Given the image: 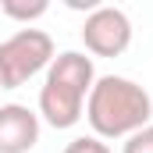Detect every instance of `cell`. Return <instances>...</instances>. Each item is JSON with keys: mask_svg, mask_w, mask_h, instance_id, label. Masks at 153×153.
Returning <instances> with one entry per match:
<instances>
[{"mask_svg": "<svg viewBox=\"0 0 153 153\" xmlns=\"http://www.w3.org/2000/svg\"><path fill=\"white\" fill-rule=\"evenodd\" d=\"M93 82H96L93 57H85L78 50L57 53L46 68L43 89H39V117L50 128H75L82 121V107H85Z\"/></svg>", "mask_w": 153, "mask_h": 153, "instance_id": "2", "label": "cell"}, {"mask_svg": "<svg viewBox=\"0 0 153 153\" xmlns=\"http://www.w3.org/2000/svg\"><path fill=\"white\" fill-rule=\"evenodd\" d=\"M121 153H153V121L146 128H139V132H132L128 139H125V146Z\"/></svg>", "mask_w": 153, "mask_h": 153, "instance_id": "7", "label": "cell"}, {"mask_svg": "<svg viewBox=\"0 0 153 153\" xmlns=\"http://www.w3.org/2000/svg\"><path fill=\"white\" fill-rule=\"evenodd\" d=\"M39 143V114L25 103L0 107V153H29Z\"/></svg>", "mask_w": 153, "mask_h": 153, "instance_id": "5", "label": "cell"}, {"mask_svg": "<svg viewBox=\"0 0 153 153\" xmlns=\"http://www.w3.org/2000/svg\"><path fill=\"white\" fill-rule=\"evenodd\" d=\"M0 11L7 18H14V22H36V18H43L50 11V4L46 0H4Z\"/></svg>", "mask_w": 153, "mask_h": 153, "instance_id": "6", "label": "cell"}, {"mask_svg": "<svg viewBox=\"0 0 153 153\" xmlns=\"http://www.w3.org/2000/svg\"><path fill=\"white\" fill-rule=\"evenodd\" d=\"M53 61V39L43 29H18L0 43V89H18Z\"/></svg>", "mask_w": 153, "mask_h": 153, "instance_id": "3", "label": "cell"}, {"mask_svg": "<svg viewBox=\"0 0 153 153\" xmlns=\"http://www.w3.org/2000/svg\"><path fill=\"white\" fill-rule=\"evenodd\" d=\"M153 117L150 93L125 75H100L85 96V121L96 139H128Z\"/></svg>", "mask_w": 153, "mask_h": 153, "instance_id": "1", "label": "cell"}, {"mask_svg": "<svg viewBox=\"0 0 153 153\" xmlns=\"http://www.w3.org/2000/svg\"><path fill=\"white\" fill-rule=\"evenodd\" d=\"M82 43L93 57H121L132 43V22L121 7L100 4L96 11H89L85 25H82Z\"/></svg>", "mask_w": 153, "mask_h": 153, "instance_id": "4", "label": "cell"}, {"mask_svg": "<svg viewBox=\"0 0 153 153\" xmlns=\"http://www.w3.org/2000/svg\"><path fill=\"white\" fill-rule=\"evenodd\" d=\"M64 153H114V150L103 139H96V135H78V139H71L64 146Z\"/></svg>", "mask_w": 153, "mask_h": 153, "instance_id": "8", "label": "cell"}]
</instances>
